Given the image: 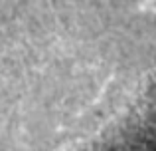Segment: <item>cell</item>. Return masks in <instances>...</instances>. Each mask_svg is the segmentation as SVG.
<instances>
[{"instance_id": "cell-1", "label": "cell", "mask_w": 156, "mask_h": 151, "mask_svg": "<svg viewBox=\"0 0 156 151\" xmlns=\"http://www.w3.org/2000/svg\"><path fill=\"white\" fill-rule=\"evenodd\" d=\"M156 8V0H142L140 2V10L142 12H150Z\"/></svg>"}]
</instances>
